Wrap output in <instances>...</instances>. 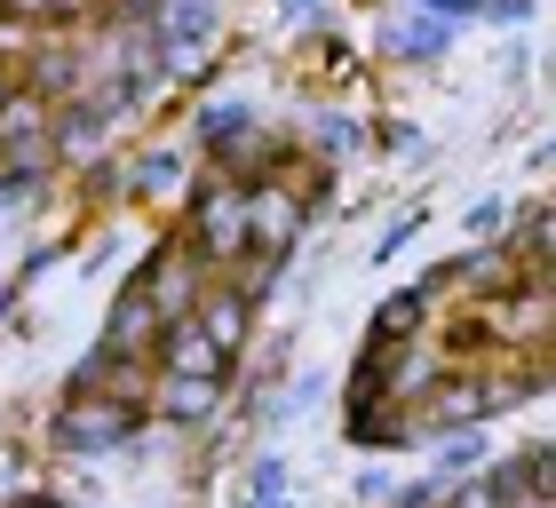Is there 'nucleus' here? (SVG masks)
<instances>
[{
  "mask_svg": "<svg viewBox=\"0 0 556 508\" xmlns=\"http://www.w3.org/2000/svg\"><path fill=\"white\" fill-rule=\"evenodd\" d=\"M191 239L207 263H239L247 254V191H199L191 199Z\"/></svg>",
  "mask_w": 556,
  "mask_h": 508,
  "instance_id": "obj_2",
  "label": "nucleus"
},
{
  "mask_svg": "<svg viewBox=\"0 0 556 508\" xmlns=\"http://www.w3.org/2000/svg\"><path fill=\"white\" fill-rule=\"evenodd\" d=\"M128 429H136V397L104 390V381H72V397L56 405V445L96 453V445H119Z\"/></svg>",
  "mask_w": 556,
  "mask_h": 508,
  "instance_id": "obj_1",
  "label": "nucleus"
},
{
  "mask_svg": "<svg viewBox=\"0 0 556 508\" xmlns=\"http://www.w3.org/2000/svg\"><path fill=\"white\" fill-rule=\"evenodd\" d=\"M223 366H231V358H223V350L191 326V310L160 326V373H184V381H223Z\"/></svg>",
  "mask_w": 556,
  "mask_h": 508,
  "instance_id": "obj_3",
  "label": "nucleus"
},
{
  "mask_svg": "<svg viewBox=\"0 0 556 508\" xmlns=\"http://www.w3.org/2000/svg\"><path fill=\"white\" fill-rule=\"evenodd\" d=\"M0 16H9V9H0Z\"/></svg>",
  "mask_w": 556,
  "mask_h": 508,
  "instance_id": "obj_8",
  "label": "nucleus"
},
{
  "mask_svg": "<svg viewBox=\"0 0 556 508\" xmlns=\"http://www.w3.org/2000/svg\"><path fill=\"white\" fill-rule=\"evenodd\" d=\"M191 326L223 350V358H239V342H247V287H223L207 302H191Z\"/></svg>",
  "mask_w": 556,
  "mask_h": 508,
  "instance_id": "obj_4",
  "label": "nucleus"
},
{
  "mask_svg": "<svg viewBox=\"0 0 556 508\" xmlns=\"http://www.w3.org/2000/svg\"><path fill=\"white\" fill-rule=\"evenodd\" d=\"M215 397H223V381H184V373H160V414H175V421H207V414H215Z\"/></svg>",
  "mask_w": 556,
  "mask_h": 508,
  "instance_id": "obj_5",
  "label": "nucleus"
},
{
  "mask_svg": "<svg viewBox=\"0 0 556 508\" xmlns=\"http://www.w3.org/2000/svg\"><path fill=\"white\" fill-rule=\"evenodd\" d=\"M445 508H509V493H501L493 477H477V485H462V493H453Z\"/></svg>",
  "mask_w": 556,
  "mask_h": 508,
  "instance_id": "obj_6",
  "label": "nucleus"
},
{
  "mask_svg": "<svg viewBox=\"0 0 556 508\" xmlns=\"http://www.w3.org/2000/svg\"><path fill=\"white\" fill-rule=\"evenodd\" d=\"M9 16H24V24H48V0H0Z\"/></svg>",
  "mask_w": 556,
  "mask_h": 508,
  "instance_id": "obj_7",
  "label": "nucleus"
}]
</instances>
